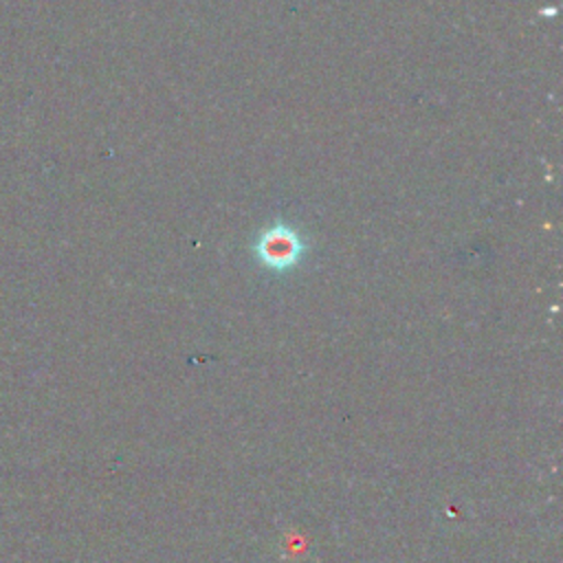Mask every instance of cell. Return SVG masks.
Masks as SVG:
<instances>
[{
    "label": "cell",
    "instance_id": "cell-1",
    "mask_svg": "<svg viewBox=\"0 0 563 563\" xmlns=\"http://www.w3.org/2000/svg\"><path fill=\"white\" fill-rule=\"evenodd\" d=\"M257 257L262 260V264H266L268 268L275 271H284L297 264V260L303 253V242L299 240V235L284 227V224H275L273 229H268L260 240H257Z\"/></svg>",
    "mask_w": 563,
    "mask_h": 563
}]
</instances>
